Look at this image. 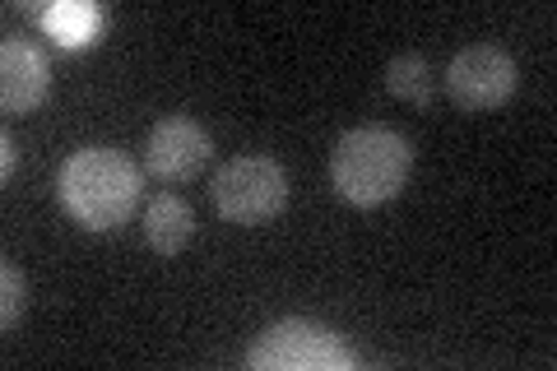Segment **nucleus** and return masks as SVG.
I'll return each instance as SVG.
<instances>
[{
	"label": "nucleus",
	"mask_w": 557,
	"mask_h": 371,
	"mask_svg": "<svg viewBox=\"0 0 557 371\" xmlns=\"http://www.w3.org/2000/svg\"><path fill=\"white\" fill-rule=\"evenodd\" d=\"M209 196H214L219 219L256 227V223H270L274 214H284V205H288V172L270 153H237V158H228V163L214 172Z\"/></svg>",
	"instance_id": "nucleus-3"
},
{
	"label": "nucleus",
	"mask_w": 557,
	"mask_h": 371,
	"mask_svg": "<svg viewBox=\"0 0 557 371\" xmlns=\"http://www.w3.org/2000/svg\"><path fill=\"white\" fill-rule=\"evenodd\" d=\"M0 149H5V153H0V172L10 176V172H14V139H10V135H0Z\"/></svg>",
	"instance_id": "nucleus-12"
},
{
	"label": "nucleus",
	"mask_w": 557,
	"mask_h": 371,
	"mask_svg": "<svg viewBox=\"0 0 557 371\" xmlns=\"http://www.w3.org/2000/svg\"><path fill=\"white\" fill-rule=\"evenodd\" d=\"M409 172H413V149L391 126H354L330 149V186L358 209L395 200L409 186Z\"/></svg>",
	"instance_id": "nucleus-2"
},
{
	"label": "nucleus",
	"mask_w": 557,
	"mask_h": 371,
	"mask_svg": "<svg viewBox=\"0 0 557 371\" xmlns=\"http://www.w3.org/2000/svg\"><path fill=\"white\" fill-rule=\"evenodd\" d=\"M214 158V139L200 121L190 116H163L145 139V168L163 182H190Z\"/></svg>",
	"instance_id": "nucleus-6"
},
{
	"label": "nucleus",
	"mask_w": 557,
	"mask_h": 371,
	"mask_svg": "<svg viewBox=\"0 0 557 371\" xmlns=\"http://www.w3.org/2000/svg\"><path fill=\"white\" fill-rule=\"evenodd\" d=\"M42 28H47L61 47H84V42L98 38L102 10H98V5H84V0H57V5H47Z\"/></svg>",
	"instance_id": "nucleus-10"
},
{
	"label": "nucleus",
	"mask_w": 557,
	"mask_h": 371,
	"mask_svg": "<svg viewBox=\"0 0 557 371\" xmlns=\"http://www.w3.org/2000/svg\"><path fill=\"white\" fill-rule=\"evenodd\" d=\"M354 362H358V353L335 330L321 321H302V316L260 330L256 344L247 348L251 371H344Z\"/></svg>",
	"instance_id": "nucleus-4"
},
{
	"label": "nucleus",
	"mask_w": 557,
	"mask_h": 371,
	"mask_svg": "<svg viewBox=\"0 0 557 371\" xmlns=\"http://www.w3.org/2000/svg\"><path fill=\"white\" fill-rule=\"evenodd\" d=\"M520 84V65L507 47L497 42H474L450 57V65L442 70V88L450 94L460 112H493L502 108Z\"/></svg>",
	"instance_id": "nucleus-5"
},
{
	"label": "nucleus",
	"mask_w": 557,
	"mask_h": 371,
	"mask_svg": "<svg viewBox=\"0 0 557 371\" xmlns=\"http://www.w3.org/2000/svg\"><path fill=\"white\" fill-rule=\"evenodd\" d=\"M57 196L79 227L112 233L139 205V168L121 149H108V145L75 149L57 172Z\"/></svg>",
	"instance_id": "nucleus-1"
},
{
	"label": "nucleus",
	"mask_w": 557,
	"mask_h": 371,
	"mask_svg": "<svg viewBox=\"0 0 557 371\" xmlns=\"http://www.w3.org/2000/svg\"><path fill=\"white\" fill-rule=\"evenodd\" d=\"M51 88L47 57L24 38L0 42V108L5 116H28Z\"/></svg>",
	"instance_id": "nucleus-7"
},
{
	"label": "nucleus",
	"mask_w": 557,
	"mask_h": 371,
	"mask_svg": "<svg viewBox=\"0 0 557 371\" xmlns=\"http://www.w3.org/2000/svg\"><path fill=\"white\" fill-rule=\"evenodd\" d=\"M28 307V279L20 274V264H0V325H20V316Z\"/></svg>",
	"instance_id": "nucleus-11"
},
{
	"label": "nucleus",
	"mask_w": 557,
	"mask_h": 371,
	"mask_svg": "<svg viewBox=\"0 0 557 371\" xmlns=\"http://www.w3.org/2000/svg\"><path fill=\"white\" fill-rule=\"evenodd\" d=\"M190 233H196V214H190V205L182 196H163L149 200L145 209V242L153 246L159 256H177L182 246L190 242Z\"/></svg>",
	"instance_id": "nucleus-8"
},
{
	"label": "nucleus",
	"mask_w": 557,
	"mask_h": 371,
	"mask_svg": "<svg viewBox=\"0 0 557 371\" xmlns=\"http://www.w3.org/2000/svg\"><path fill=\"white\" fill-rule=\"evenodd\" d=\"M386 88L395 98L413 102V108H428V102L442 94V75L432 70L428 57H418V51H399V57H391V65H386Z\"/></svg>",
	"instance_id": "nucleus-9"
}]
</instances>
